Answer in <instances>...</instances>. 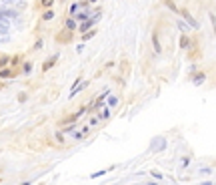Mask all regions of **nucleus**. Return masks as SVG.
I'll use <instances>...</instances> for the list:
<instances>
[{
	"label": "nucleus",
	"mask_w": 216,
	"mask_h": 185,
	"mask_svg": "<svg viewBox=\"0 0 216 185\" xmlns=\"http://www.w3.org/2000/svg\"><path fill=\"white\" fill-rule=\"evenodd\" d=\"M180 12H182V18H184V20L188 22V26H190V28H200V26H198V20H196V18H194V16L188 12L186 8H182Z\"/></svg>",
	"instance_id": "f257e3e1"
},
{
	"label": "nucleus",
	"mask_w": 216,
	"mask_h": 185,
	"mask_svg": "<svg viewBox=\"0 0 216 185\" xmlns=\"http://www.w3.org/2000/svg\"><path fill=\"white\" fill-rule=\"evenodd\" d=\"M52 16H54V12H52V10H46L44 14H42V18H44V20H50Z\"/></svg>",
	"instance_id": "9b49d317"
},
{
	"label": "nucleus",
	"mask_w": 216,
	"mask_h": 185,
	"mask_svg": "<svg viewBox=\"0 0 216 185\" xmlns=\"http://www.w3.org/2000/svg\"><path fill=\"white\" fill-rule=\"evenodd\" d=\"M152 46H154V50H156V52H160V50H162V48H160V42H158V36H156V34L152 36Z\"/></svg>",
	"instance_id": "423d86ee"
},
{
	"label": "nucleus",
	"mask_w": 216,
	"mask_h": 185,
	"mask_svg": "<svg viewBox=\"0 0 216 185\" xmlns=\"http://www.w3.org/2000/svg\"><path fill=\"white\" fill-rule=\"evenodd\" d=\"M178 26H180V30L184 32V30H188V28H190V26H188V22L186 20H178Z\"/></svg>",
	"instance_id": "6e6552de"
},
{
	"label": "nucleus",
	"mask_w": 216,
	"mask_h": 185,
	"mask_svg": "<svg viewBox=\"0 0 216 185\" xmlns=\"http://www.w3.org/2000/svg\"><path fill=\"white\" fill-rule=\"evenodd\" d=\"M106 171H108V169H102V171H98V173H94V175H92V177H100V175H104Z\"/></svg>",
	"instance_id": "a211bd4d"
},
{
	"label": "nucleus",
	"mask_w": 216,
	"mask_h": 185,
	"mask_svg": "<svg viewBox=\"0 0 216 185\" xmlns=\"http://www.w3.org/2000/svg\"><path fill=\"white\" fill-rule=\"evenodd\" d=\"M204 81H206V75H204V72H196V77L192 78V83H194V85H202Z\"/></svg>",
	"instance_id": "7ed1b4c3"
},
{
	"label": "nucleus",
	"mask_w": 216,
	"mask_h": 185,
	"mask_svg": "<svg viewBox=\"0 0 216 185\" xmlns=\"http://www.w3.org/2000/svg\"><path fill=\"white\" fill-rule=\"evenodd\" d=\"M2 4H18V6H24V2H20V0H2Z\"/></svg>",
	"instance_id": "1a4fd4ad"
},
{
	"label": "nucleus",
	"mask_w": 216,
	"mask_h": 185,
	"mask_svg": "<svg viewBox=\"0 0 216 185\" xmlns=\"http://www.w3.org/2000/svg\"><path fill=\"white\" fill-rule=\"evenodd\" d=\"M108 117H110V111H108V109H104V111H102V119H108Z\"/></svg>",
	"instance_id": "dca6fc26"
},
{
	"label": "nucleus",
	"mask_w": 216,
	"mask_h": 185,
	"mask_svg": "<svg viewBox=\"0 0 216 185\" xmlns=\"http://www.w3.org/2000/svg\"><path fill=\"white\" fill-rule=\"evenodd\" d=\"M164 147H166V141H164L162 137H156L154 141H152V145H150V149H152V151H162Z\"/></svg>",
	"instance_id": "f03ea898"
},
{
	"label": "nucleus",
	"mask_w": 216,
	"mask_h": 185,
	"mask_svg": "<svg viewBox=\"0 0 216 185\" xmlns=\"http://www.w3.org/2000/svg\"><path fill=\"white\" fill-rule=\"evenodd\" d=\"M180 46H182V48H188V46H190V38H188L186 34H182V38H180Z\"/></svg>",
	"instance_id": "39448f33"
},
{
	"label": "nucleus",
	"mask_w": 216,
	"mask_h": 185,
	"mask_svg": "<svg viewBox=\"0 0 216 185\" xmlns=\"http://www.w3.org/2000/svg\"><path fill=\"white\" fill-rule=\"evenodd\" d=\"M0 77L2 78H10V77H14V75H12L10 70H0Z\"/></svg>",
	"instance_id": "9d476101"
},
{
	"label": "nucleus",
	"mask_w": 216,
	"mask_h": 185,
	"mask_svg": "<svg viewBox=\"0 0 216 185\" xmlns=\"http://www.w3.org/2000/svg\"><path fill=\"white\" fill-rule=\"evenodd\" d=\"M210 20H212V24H214V34H216V16L210 14Z\"/></svg>",
	"instance_id": "f3484780"
},
{
	"label": "nucleus",
	"mask_w": 216,
	"mask_h": 185,
	"mask_svg": "<svg viewBox=\"0 0 216 185\" xmlns=\"http://www.w3.org/2000/svg\"><path fill=\"white\" fill-rule=\"evenodd\" d=\"M108 105H110V107H116V105H118V99H116V97H110V99H108Z\"/></svg>",
	"instance_id": "f8f14e48"
},
{
	"label": "nucleus",
	"mask_w": 216,
	"mask_h": 185,
	"mask_svg": "<svg viewBox=\"0 0 216 185\" xmlns=\"http://www.w3.org/2000/svg\"><path fill=\"white\" fill-rule=\"evenodd\" d=\"M92 26H94V22H92V20H84V22H82V26H80V30H82V32H88Z\"/></svg>",
	"instance_id": "20e7f679"
},
{
	"label": "nucleus",
	"mask_w": 216,
	"mask_h": 185,
	"mask_svg": "<svg viewBox=\"0 0 216 185\" xmlns=\"http://www.w3.org/2000/svg\"><path fill=\"white\" fill-rule=\"evenodd\" d=\"M42 4H44V6H50V4H52V0H42Z\"/></svg>",
	"instance_id": "6ab92c4d"
},
{
	"label": "nucleus",
	"mask_w": 216,
	"mask_h": 185,
	"mask_svg": "<svg viewBox=\"0 0 216 185\" xmlns=\"http://www.w3.org/2000/svg\"><path fill=\"white\" fill-rule=\"evenodd\" d=\"M78 8H80V4H72V6H70V14L74 16L76 12H78Z\"/></svg>",
	"instance_id": "ddd939ff"
},
{
	"label": "nucleus",
	"mask_w": 216,
	"mask_h": 185,
	"mask_svg": "<svg viewBox=\"0 0 216 185\" xmlns=\"http://www.w3.org/2000/svg\"><path fill=\"white\" fill-rule=\"evenodd\" d=\"M30 70H32V64H30V62H26V64H24V72H26V75H28Z\"/></svg>",
	"instance_id": "2eb2a0df"
},
{
	"label": "nucleus",
	"mask_w": 216,
	"mask_h": 185,
	"mask_svg": "<svg viewBox=\"0 0 216 185\" xmlns=\"http://www.w3.org/2000/svg\"><path fill=\"white\" fill-rule=\"evenodd\" d=\"M66 28H68V30H74V28H76V20H74V18H68V20H66Z\"/></svg>",
	"instance_id": "0eeeda50"
},
{
	"label": "nucleus",
	"mask_w": 216,
	"mask_h": 185,
	"mask_svg": "<svg viewBox=\"0 0 216 185\" xmlns=\"http://www.w3.org/2000/svg\"><path fill=\"white\" fill-rule=\"evenodd\" d=\"M164 2H166V6H170L172 10H174V12H176V10H178V8L174 6V2H172V0H164Z\"/></svg>",
	"instance_id": "4468645a"
}]
</instances>
